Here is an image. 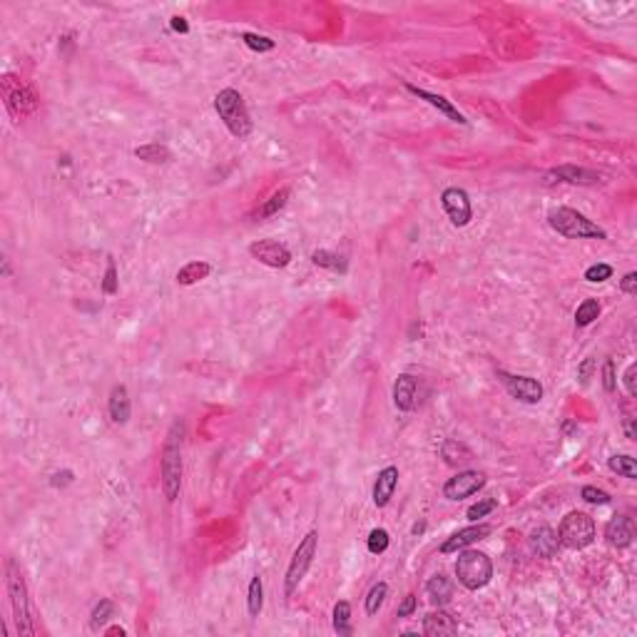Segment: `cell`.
Instances as JSON below:
<instances>
[{
	"label": "cell",
	"instance_id": "42",
	"mask_svg": "<svg viewBox=\"0 0 637 637\" xmlns=\"http://www.w3.org/2000/svg\"><path fill=\"white\" fill-rule=\"evenodd\" d=\"M635 376H637V363H630L627 371H625V376H622V384H625V389H627V396H637Z\"/></svg>",
	"mask_w": 637,
	"mask_h": 637
},
{
	"label": "cell",
	"instance_id": "36",
	"mask_svg": "<svg viewBox=\"0 0 637 637\" xmlns=\"http://www.w3.org/2000/svg\"><path fill=\"white\" fill-rule=\"evenodd\" d=\"M242 43L247 45L249 50H254V53H269V50H274V40L264 38V35H257V33H244L242 35Z\"/></svg>",
	"mask_w": 637,
	"mask_h": 637
},
{
	"label": "cell",
	"instance_id": "8",
	"mask_svg": "<svg viewBox=\"0 0 637 637\" xmlns=\"http://www.w3.org/2000/svg\"><path fill=\"white\" fill-rule=\"evenodd\" d=\"M316 548H318V533L316 530H309L302 538V543L297 545V550H294V555H291L289 561V568H286V575H284L286 595L294 593L299 588V582L307 577L309 568H311L314 558H316Z\"/></svg>",
	"mask_w": 637,
	"mask_h": 637
},
{
	"label": "cell",
	"instance_id": "25",
	"mask_svg": "<svg viewBox=\"0 0 637 637\" xmlns=\"http://www.w3.org/2000/svg\"><path fill=\"white\" fill-rule=\"evenodd\" d=\"M311 262L316 264V267H321V269L336 271V274H347L349 271L347 259L336 252H329V249H316V252H311Z\"/></svg>",
	"mask_w": 637,
	"mask_h": 637
},
{
	"label": "cell",
	"instance_id": "28",
	"mask_svg": "<svg viewBox=\"0 0 637 637\" xmlns=\"http://www.w3.org/2000/svg\"><path fill=\"white\" fill-rule=\"evenodd\" d=\"M334 630L339 635H351L354 627H351V605L347 600H339L334 605Z\"/></svg>",
	"mask_w": 637,
	"mask_h": 637
},
{
	"label": "cell",
	"instance_id": "9",
	"mask_svg": "<svg viewBox=\"0 0 637 637\" xmlns=\"http://www.w3.org/2000/svg\"><path fill=\"white\" fill-rule=\"evenodd\" d=\"M498 379L500 384L506 386L508 394L516 398V401L523 403H540L543 401V384L538 379H530V376H516V374H508V371H498Z\"/></svg>",
	"mask_w": 637,
	"mask_h": 637
},
{
	"label": "cell",
	"instance_id": "22",
	"mask_svg": "<svg viewBox=\"0 0 637 637\" xmlns=\"http://www.w3.org/2000/svg\"><path fill=\"white\" fill-rule=\"evenodd\" d=\"M426 593H429V600L436 605V608H443V605H448L450 598H453V582H450V577H445L443 572H438V575H434L429 582H426Z\"/></svg>",
	"mask_w": 637,
	"mask_h": 637
},
{
	"label": "cell",
	"instance_id": "27",
	"mask_svg": "<svg viewBox=\"0 0 637 637\" xmlns=\"http://www.w3.org/2000/svg\"><path fill=\"white\" fill-rule=\"evenodd\" d=\"M264 608V585H262V577L254 575L249 580V590H247V610H249V617H259Z\"/></svg>",
	"mask_w": 637,
	"mask_h": 637
},
{
	"label": "cell",
	"instance_id": "15",
	"mask_svg": "<svg viewBox=\"0 0 637 637\" xmlns=\"http://www.w3.org/2000/svg\"><path fill=\"white\" fill-rule=\"evenodd\" d=\"M458 632V622L456 617L445 612L443 608L434 610L429 615L423 617V635L429 637H448V635H456Z\"/></svg>",
	"mask_w": 637,
	"mask_h": 637
},
{
	"label": "cell",
	"instance_id": "45",
	"mask_svg": "<svg viewBox=\"0 0 637 637\" xmlns=\"http://www.w3.org/2000/svg\"><path fill=\"white\" fill-rule=\"evenodd\" d=\"M593 366H595V358H585L582 366L577 368V376H580L582 384H588V376H590V371H593Z\"/></svg>",
	"mask_w": 637,
	"mask_h": 637
},
{
	"label": "cell",
	"instance_id": "23",
	"mask_svg": "<svg viewBox=\"0 0 637 637\" xmlns=\"http://www.w3.org/2000/svg\"><path fill=\"white\" fill-rule=\"evenodd\" d=\"M209 274H212V264L204 262V259H194V262L185 264V267L177 271L175 281L180 286H192V284H197V281L207 279Z\"/></svg>",
	"mask_w": 637,
	"mask_h": 637
},
{
	"label": "cell",
	"instance_id": "48",
	"mask_svg": "<svg viewBox=\"0 0 637 637\" xmlns=\"http://www.w3.org/2000/svg\"><path fill=\"white\" fill-rule=\"evenodd\" d=\"M3 276H11V259L3 257Z\"/></svg>",
	"mask_w": 637,
	"mask_h": 637
},
{
	"label": "cell",
	"instance_id": "47",
	"mask_svg": "<svg viewBox=\"0 0 637 637\" xmlns=\"http://www.w3.org/2000/svg\"><path fill=\"white\" fill-rule=\"evenodd\" d=\"M622 429H625V436L630 441H635L637 438V434H635V421L632 418H625V423H622Z\"/></svg>",
	"mask_w": 637,
	"mask_h": 637
},
{
	"label": "cell",
	"instance_id": "2",
	"mask_svg": "<svg viewBox=\"0 0 637 637\" xmlns=\"http://www.w3.org/2000/svg\"><path fill=\"white\" fill-rule=\"evenodd\" d=\"M6 588H8V598H11L13 620H15L18 632L25 637H33L38 632V627H35L28 585H25V577H22L20 568H18V563L13 558L6 561Z\"/></svg>",
	"mask_w": 637,
	"mask_h": 637
},
{
	"label": "cell",
	"instance_id": "49",
	"mask_svg": "<svg viewBox=\"0 0 637 637\" xmlns=\"http://www.w3.org/2000/svg\"><path fill=\"white\" fill-rule=\"evenodd\" d=\"M105 635H120L122 637V635H125V630H122V627H107V630H105Z\"/></svg>",
	"mask_w": 637,
	"mask_h": 637
},
{
	"label": "cell",
	"instance_id": "37",
	"mask_svg": "<svg viewBox=\"0 0 637 637\" xmlns=\"http://www.w3.org/2000/svg\"><path fill=\"white\" fill-rule=\"evenodd\" d=\"M495 506H498V503H495L493 498L478 500L476 506H471V508H468V513H466V516H468V521H471V523H478V521H481V518H485V516H488V513H493V511H495Z\"/></svg>",
	"mask_w": 637,
	"mask_h": 637
},
{
	"label": "cell",
	"instance_id": "11",
	"mask_svg": "<svg viewBox=\"0 0 637 637\" xmlns=\"http://www.w3.org/2000/svg\"><path fill=\"white\" fill-rule=\"evenodd\" d=\"M441 204H443L445 215H448L450 224L453 227H466L473 220V207H471V197H468L466 189L461 187H448L441 194Z\"/></svg>",
	"mask_w": 637,
	"mask_h": 637
},
{
	"label": "cell",
	"instance_id": "40",
	"mask_svg": "<svg viewBox=\"0 0 637 637\" xmlns=\"http://www.w3.org/2000/svg\"><path fill=\"white\" fill-rule=\"evenodd\" d=\"M603 389L608 391V394H612V391L617 389L615 361H612V358H605V363H603Z\"/></svg>",
	"mask_w": 637,
	"mask_h": 637
},
{
	"label": "cell",
	"instance_id": "43",
	"mask_svg": "<svg viewBox=\"0 0 637 637\" xmlns=\"http://www.w3.org/2000/svg\"><path fill=\"white\" fill-rule=\"evenodd\" d=\"M72 476H75V473H72V471H60V473H53V476H50V485H53V488H62V485L72 483Z\"/></svg>",
	"mask_w": 637,
	"mask_h": 637
},
{
	"label": "cell",
	"instance_id": "39",
	"mask_svg": "<svg viewBox=\"0 0 637 637\" xmlns=\"http://www.w3.org/2000/svg\"><path fill=\"white\" fill-rule=\"evenodd\" d=\"M580 495H582V500H585V503H590V506H608L610 500H612V498H610V493L595 488V485H585V488L580 490Z\"/></svg>",
	"mask_w": 637,
	"mask_h": 637
},
{
	"label": "cell",
	"instance_id": "34",
	"mask_svg": "<svg viewBox=\"0 0 637 637\" xmlns=\"http://www.w3.org/2000/svg\"><path fill=\"white\" fill-rule=\"evenodd\" d=\"M389 543H391L389 530H384V528H374V530L368 533L366 548H368V553L381 555V553H386V550H389Z\"/></svg>",
	"mask_w": 637,
	"mask_h": 637
},
{
	"label": "cell",
	"instance_id": "3",
	"mask_svg": "<svg viewBox=\"0 0 637 637\" xmlns=\"http://www.w3.org/2000/svg\"><path fill=\"white\" fill-rule=\"evenodd\" d=\"M215 110H217V115H220V120L224 122V127L232 132V135H234V138L244 140V138L252 135V130H254L252 115H249L244 98L236 93V90H232V88L220 90V93L215 95Z\"/></svg>",
	"mask_w": 637,
	"mask_h": 637
},
{
	"label": "cell",
	"instance_id": "16",
	"mask_svg": "<svg viewBox=\"0 0 637 637\" xmlns=\"http://www.w3.org/2000/svg\"><path fill=\"white\" fill-rule=\"evenodd\" d=\"M406 90L411 95H416L418 100H426V102L431 105V107H436L438 112H443L445 117H448L450 122H458V125H468V120L466 117L461 115V112L453 107V102L450 100H445L443 95H436V93H429V90H423V88H416V85H411V83H406Z\"/></svg>",
	"mask_w": 637,
	"mask_h": 637
},
{
	"label": "cell",
	"instance_id": "29",
	"mask_svg": "<svg viewBox=\"0 0 637 637\" xmlns=\"http://www.w3.org/2000/svg\"><path fill=\"white\" fill-rule=\"evenodd\" d=\"M608 468L612 473H617V476H622V478H630V481H635L637 478V463H635V458L632 456H610L608 458Z\"/></svg>",
	"mask_w": 637,
	"mask_h": 637
},
{
	"label": "cell",
	"instance_id": "21",
	"mask_svg": "<svg viewBox=\"0 0 637 637\" xmlns=\"http://www.w3.org/2000/svg\"><path fill=\"white\" fill-rule=\"evenodd\" d=\"M530 548L538 558H553L561 548V540H558V533H555L550 525H540L535 528L530 533Z\"/></svg>",
	"mask_w": 637,
	"mask_h": 637
},
{
	"label": "cell",
	"instance_id": "10",
	"mask_svg": "<svg viewBox=\"0 0 637 637\" xmlns=\"http://www.w3.org/2000/svg\"><path fill=\"white\" fill-rule=\"evenodd\" d=\"M485 485V473L481 471H461L443 483V498L448 500H466L476 495Z\"/></svg>",
	"mask_w": 637,
	"mask_h": 637
},
{
	"label": "cell",
	"instance_id": "24",
	"mask_svg": "<svg viewBox=\"0 0 637 637\" xmlns=\"http://www.w3.org/2000/svg\"><path fill=\"white\" fill-rule=\"evenodd\" d=\"M135 157L149 162V165H167V162H172V149L162 142H149L135 149Z\"/></svg>",
	"mask_w": 637,
	"mask_h": 637
},
{
	"label": "cell",
	"instance_id": "6",
	"mask_svg": "<svg viewBox=\"0 0 637 637\" xmlns=\"http://www.w3.org/2000/svg\"><path fill=\"white\" fill-rule=\"evenodd\" d=\"M558 540L570 550H582L595 543V521L582 511L568 513L558 528Z\"/></svg>",
	"mask_w": 637,
	"mask_h": 637
},
{
	"label": "cell",
	"instance_id": "4",
	"mask_svg": "<svg viewBox=\"0 0 637 637\" xmlns=\"http://www.w3.org/2000/svg\"><path fill=\"white\" fill-rule=\"evenodd\" d=\"M548 224L565 239H608V232L572 207H558L548 215Z\"/></svg>",
	"mask_w": 637,
	"mask_h": 637
},
{
	"label": "cell",
	"instance_id": "30",
	"mask_svg": "<svg viewBox=\"0 0 637 637\" xmlns=\"http://www.w3.org/2000/svg\"><path fill=\"white\" fill-rule=\"evenodd\" d=\"M598 316H600V302L598 299H585V302L575 309V324L577 326H590Z\"/></svg>",
	"mask_w": 637,
	"mask_h": 637
},
{
	"label": "cell",
	"instance_id": "26",
	"mask_svg": "<svg viewBox=\"0 0 637 637\" xmlns=\"http://www.w3.org/2000/svg\"><path fill=\"white\" fill-rule=\"evenodd\" d=\"M441 456H443V461L448 463V466H458V463H468V461H471L473 453L463 443L448 438L443 445H441Z\"/></svg>",
	"mask_w": 637,
	"mask_h": 637
},
{
	"label": "cell",
	"instance_id": "38",
	"mask_svg": "<svg viewBox=\"0 0 637 637\" xmlns=\"http://www.w3.org/2000/svg\"><path fill=\"white\" fill-rule=\"evenodd\" d=\"M610 276H612V267L610 264H593V267L585 269V281H590V284H603Z\"/></svg>",
	"mask_w": 637,
	"mask_h": 637
},
{
	"label": "cell",
	"instance_id": "32",
	"mask_svg": "<svg viewBox=\"0 0 637 637\" xmlns=\"http://www.w3.org/2000/svg\"><path fill=\"white\" fill-rule=\"evenodd\" d=\"M386 595H389V585L386 582H376L374 588L368 590L366 595V615H376L381 610V605H384Z\"/></svg>",
	"mask_w": 637,
	"mask_h": 637
},
{
	"label": "cell",
	"instance_id": "18",
	"mask_svg": "<svg viewBox=\"0 0 637 637\" xmlns=\"http://www.w3.org/2000/svg\"><path fill=\"white\" fill-rule=\"evenodd\" d=\"M605 540L612 548H627L635 540V525L627 516H615L605 525Z\"/></svg>",
	"mask_w": 637,
	"mask_h": 637
},
{
	"label": "cell",
	"instance_id": "44",
	"mask_svg": "<svg viewBox=\"0 0 637 637\" xmlns=\"http://www.w3.org/2000/svg\"><path fill=\"white\" fill-rule=\"evenodd\" d=\"M620 289L625 291V294H637V271H627L625 276H622V281H620Z\"/></svg>",
	"mask_w": 637,
	"mask_h": 637
},
{
	"label": "cell",
	"instance_id": "31",
	"mask_svg": "<svg viewBox=\"0 0 637 637\" xmlns=\"http://www.w3.org/2000/svg\"><path fill=\"white\" fill-rule=\"evenodd\" d=\"M112 612H115V605H112V600L102 598L93 608V615H90V627H93V630H100V627H102L105 622L112 617Z\"/></svg>",
	"mask_w": 637,
	"mask_h": 637
},
{
	"label": "cell",
	"instance_id": "19",
	"mask_svg": "<svg viewBox=\"0 0 637 637\" xmlns=\"http://www.w3.org/2000/svg\"><path fill=\"white\" fill-rule=\"evenodd\" d=\"M416 379H413L411 374H398L394 381V403L398 411L408 413L413 411V406H416Z\"/></svg>",
	"mask_w": 637,
	"mask_h": 637
},
{
	"label": "cell",
	"instance_id": "41",
	"mask_svg": "<svg viewBox=\"0 0 637 637\" xmlns=\"http://www.w3.org/2000/svg\"><path fill=\"white\" fill-rule=\"evenodd\" d=\"M416 605H418L416 595L408 593L406 598H403V603L398 605V610H396V615H398V617H411L413 612H416Z\"/></svg>",
	"mask_w": 637,
	"mask_h": 637
},
{
	"label": "cell",
	"instance_id": "1",
	"mask_svg": "<svg viewBox=\"0 0 637 637\" xmlns=\"http://www.w3.org/2000/svg\"><path fill=\"white\" fill-rule=\"evenodd\" d=\"M182 438H185V423L175 421L167 431L165 445H162V461H159V483H162V493H165L167 503H175L182 488V473H185V463H182Z\"/></svg>",
	"mask_w": 637,
	"mask_h": 637
},
{
	"label": "cell",
	"instance_id": "35",
	"mask_svg": "<svg viewBox=\"0 0 637 637\" xmlns=\"http://www.w3.org/2000/svg\"><path fill=\"white\" fill-rule=\"evenodd\" d=\"M117 289H120V279H117L115 259L107 257V269H105V276H102V291L107 294V297H115Z\"/></svg>",
	"mask_w": 637,
	"mask_h": 637
},
{
	"label": "cell",
	"instance_id": "14",
	"mask_svg": "<svg viewBox=\"0 0 637 637\" xmlns=\"http://www.w3.org/2000/svg\"><path fill=\"white\" fill-rule=\"evenodd\" d=\"M545 182H568V185H582V187H590V185H598L600 175L593 170H585V167H575V165H563L555 167L545 175Z\"/></svg>",
	"mask_w": 637,
	"mask_h": 637
},
{
	"label": "cell",
	"instance_id": "20",
	"mask_svg": "<svg viewBox=\"0 0 637 637\" xmlns=\"http://www.w3.org/2000/svg\"><path fill=\"white\" fill-rule=\"evenodd\" d=\"M107 408H110L112 423H117V426H125V423L130 421L132 403H130V391H127V386H122V384L112 386Z\"/></svg>",
	"mask_w": 637,
	"mask_h": 637
},
{
	"label": "cell",
	"instance_id": "13",
	"mask_svg": "<svg viewBox=\"0 0 637 637\" xmlns=\"http://www.w3.org/2000/svg\"><path fill=\"white\" fill-rule=\"evenodd\" d=\"M485 535H490V525H488V523H473V525L463 528V530H458V533L450 535V538L445 540L443 545H441V553H443V555L458 553V550L468 548V545L478 543V540H483Z\"/></svg>",
	"mask_w": 637,
	"mask_h": 637
},
{
	"label": "cell",
	"instance_id": "46",
	"mask_svg": "<svg viewBox=\"0 0 637 637\" xmlns=\"http://www.w3.org/2000/svg\"><path fill=\"white\" fill-rule=\"evenodd\" d=\"M170 25H172V30H175V33H182V35H185V33H189V25H187V20H185V18H182V15H175V18H172V20H170Z\"/></svg>",
	"mask_w": 637,
	"mask_h": 637
},
{
	"label": "cell",
	"instance_id": "50",
	"mask_svg": "<svg viewBox=\"0 0 637 637\" xmlns=\"http://www.w3.org/2000/svg\"><path fill=\"white\" fill-rule=\"evenodd\" d=\"M423 528H426V523H416V525H413V535L423 533Z\"/></svg>",
	"mask_w": 637,
	"mask_h": 637
},
{
	"label": "cell",
	"instance_id": "7",
	"mask_svg": "<svg viewBox=\"0 0 637 637\" xmlns=\"http://www.w3.org/2000/svg\"><path fill=\"white\" fill-rule=\"evenodd\" d=\"M0 88H3V100H6L8 112H11L18 122L25 120V117H30V115H35V110H38V98H35L33 90L22 83L20 77L3 75Z\"/></svg>",
	"mask_w": 637,
	"mask_h": 637
},
{
	"label": "cell",
	"instance_id": "17",
	"mask_svg": "<svg viewBox=\"0 0 637 637\" xmlns=\"http://www.w3.org/2000/svg\"><path fill=\"white\" fill-rule=\"evenodd\" d=\"M396 485H398V468L396 466H386L384 471H379L374 483V506L376 508H386L391 503L396 493Z\"/></svg>",
	"mask_w": 637,
	"mask_h": 637
},
{
	"label": "cell",
	"instance_id": "5",
	"mask_svg": "<svg viewBox=\"0 0 637 637\" xmlns=\"http://www.w3.org/2000/svg\"><path fill=\"white\" fill-rule=\"evenodd\" d=\"M456 577L466 590H481L485 588L493 577V563L485 553L481 550L463 548L458 550L456 561Z\"/></svg>",
	"mask_w": 637,
	"mask_h": 637
},
{
	"label": "cell",
	"instance_id": "12",
	"mask_svg": "<svg viewBox=\"0 0 637 637\" xmlns=\"http://www.w3.org/2000/svg\"><path fill=\"white\" fill-rule=\"evenodd\" d=\"M249 254L257 259L264 267H271V269H284L291 264V252L286 244L276 242V239H259V242L249 244Z\"/></svg>",
	"mask_w": 637,
	"mask_h": 637
},
{
	"label": "cell",
	"instance_id": "33",
	"mask_svg": "<svg viewBox=\"0 0 637 637\" xmlns=\"http://www.w3.org/2000/svg\"><path fill=\"white\" fill-rule=\"evenodd\" d=\"M291 192L286 187H281L279 192H274L269 199H267V204L262 207V212H259V217H274L276 212H281V209L286 207V202H289Z\"/></svg>",
	"mask_w": 637,
	"mask_h": 637
}]
</instances>
